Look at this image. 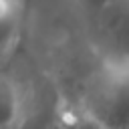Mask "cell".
<instances>
[{"label":"cell","mask_w":129,"mask_h":129,"mask_svg":"<svg viewBox=\"0 0 129 129\" xmlns=\"http://www.w3.org/2000/svg\"><path fill=\"white\" fill-rule=\"evenodd\" d=\"M16 119H18V93L6 77H0V129H12Z\"/></svg>","instance_id":"4"},{"label":"cell","mask_w":129,"mask_h":129,"mask_svg":"<svg viewBox=\"0 0 129 129\" xmlns=\"http://www.w3.org/2000/svg\"><path fill=\"white\" fill-rule=\"evenodd\" d=\"M105 129H129V62L107 64L85 99V109Z\"/></svg>","instance_id":"2"},{"label":"cell","mask_w":129,"mask_h":129,"mask_svg":"<svg viewBox=\"0 0 129 129\" xmlns=\"http://www.w3.org/2000/svg\"><path fill=\"white\" fill-rule=\"evenodd\" d=\"M20 16L22 8L18 0H0V54L12 46L18 34Z\"/></svg>","instance_id":"3"},{"label":"cell","mask_w":129,"mask_h":129,"mask_svg":"<svg viewBox=\"0 0 129 129\" xmlns=\"http://www.w3.org/2000/svg\"><path fill=\"white\" fill-rule=\"evenodd\" d=\"M89 40L107 64L129 62V0H77Z\"/></svg>","instance_id":"1"}]
</instances>
